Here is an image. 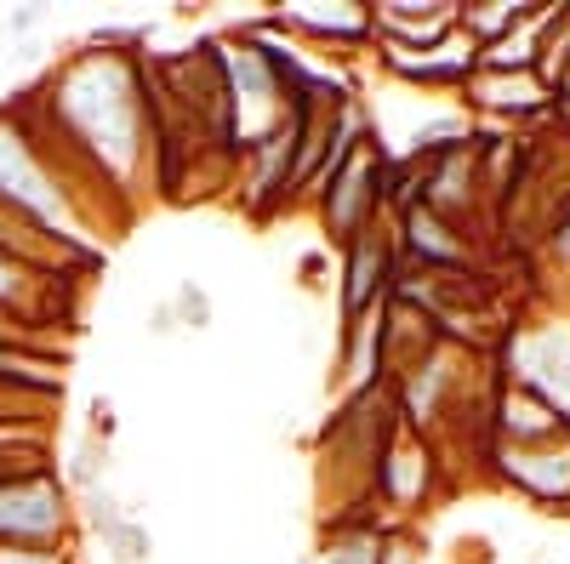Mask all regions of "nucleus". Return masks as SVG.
I'll list each match as a JSON object with an SVG mask.
<instances>
[{
  "label": "nucleus",
  "instance_id": "f257e3e1",
  "mask_svg": "<svg viewBox=\"0 0 570 564\" xmlns=\"http://www.w3.org/2000/svg\"><path fill=\"white\" fill-rule=\"evenodd\" d=\"M80 507L46 456L0 474V547H75Z\"/></svg>",
  "mask_w": 570,
  "mask_h": 564
},
{
  "label": "nucleus",
  "instance_id": "f03ea898",
  "mask_svg": "<svg viewBox=\"0 0 570 564\" xmlns=\"http://www.w3.org/2000/svg\"><path fill=\"white\" fill-rule=\"evenodd\" d=\"M217 63H223V80H228V109H234V155H252L263 149L268 137L285 126V98L263 63L257 46L234 29V34H217Z\"/></svg>",
  "mask_w": 570,
  "mask_h": 564
},
{
  "label": "nucleus",
  "instance_id": "7ed1b4c3",
  "mask_svg": "<svg viewBox=\"0 0 570 564\" xmlns=\"http://www.w3.org/2000/svg\"><path fill=\"white\" fill-rule=\"evenodd\" d=\"M383 171H389V155L371 144H360V155L348 160V171L325 188V195L314 200V211H320V228H325V240L331 246H354L365 228H376L389 211H383Z\"/></svg>",
  "mask_w": 570,
  "mask_h": 564
},
{
  "label": "nucleus",
  "instance_id": "20e7f679",
  "mask_svg": "<svg viewBox=\"0 0 570 564\" xmlns=\"http://www.w3.org/2000/svg\"><path fill=\"white\" fill-rule=\"evenodd\" d=\"M268 18L303 46H325V63H331V46H343V58H348L354 46L376 40L371 0H279Z\"/></svg>",
  "mask_w": 570,
  "mask_h": 564
},
{
  "label": "nucleus",
  "instance_id": "39448f33",
  "mask_svg": "<svg viewBox=\"0 0 570 564\" xmlns=\"http://www.w3.org/2000/svg\"><path fill=\"white\" fill-rule=\"evenodd\" d=\"M394 263H400V246L383 222L365 228L354 246H343V325H360L394 291Z\"/></svg>",
  "mask_w": 570,
  "mask_h": 564
},
{
  "label": "nucleus",
  "instance_id": "423d86ee",
  "mask_svg": "<svg viewBox=\"0 0 570 564\" xmlns=\"http://www.w3.org/2000/svg\"><path fill=\"white\" fill-rule=\"evenodd\" d=\"M63 286H75V279H40V274H29V268H18V263L0 257V314L18 319L23 332H35L40 343H52V337H46V325L75 319V314L63 308V297H58Z\"/></svg>",
  "mask_w": 570,
  "mask_h": 564
},
{
  "label": "nucleus",
  "instance_id": "0eeeda50",
  "mask_svg": "<svg viewBox=\"0 0 570 564\" xmlns=\"http://www.w3.org/2000/svg\"><path fill=\"white\" fill-rule=\"evenodd\" d=\"M80 520L104 536V553H109L115 564H149V553H155L149 525H142L137 507H126L109 485H98V491L80 496Z\"/></svg>",
  "mask_w": 570,
  "mask_h": 564
},
{
  "label": "nucleus",
  "instance_id": "6e6552de",
  "mask_svg": "<svg viewBox=\"0 0 570 564\" xmlns=\"http://www.w3.org/2000/svg\"><path fill=\"white\" fill-rule=\"evenodd\" d=\"M462 91H468L473 103H485V109H497V115H519V120L553 109V98L537 86V75H519V80H513V75H491V69H480Z\"/></svg>",
  "mask_w": 570,
  "mask_h": 564
},
{
  "label": "nucleus",
  "instance_id": "1a4fd4ad",
  "mask_svg": "<svg viewBox=\"0 0 570 564\" xmlns=\"http://www.w3.org/2000/svg\"><path fill=\"white\" fill-rule=\"evenodd\" d=\"M166 314L177 319V332H206L217 308H212V291H206V286H195V279H177V291H171Z\"/></svg>",
  "mask_w": 570,
  "mask_h": 564
},
{
  "label": "nucleus",
  "instance_id": "9d476101",
  "mask_svg": "<svg viewBox=\"0 0 570 564\" xmlns=\"http://www.w3.org/2000/svg\"><path fill=\"white\" fill-rule=\"evenodd\" d=\"M104 474H109V445H104V439H80L75 456H69L63 485L86 496V491H98V485H104Z\"/></svg>",
  "mask_w": 570,
  "mask_h": 564
},
{
  "label": "nucleus",
  "instance_id": "9b49d317",
  "mask_svg": "<svg viewBox=\"0 0 570 564\" xmlns=\"http://www.w3.org/2000/svg\"><path fill=\"white\" fill-rule=\"evenodd\" d=\"M115 428H120V416H115V399L109 394H91V405H86V439H115Z\"/></svg>",
  "mask_w": 570,
  "mask_h": 564
},
{
  "label": "nucleus",
  "instance_id": "f8f14e48",
  "mask_svg": "<svg viewBox=\"0 0 570 564\" xmlns=\"http://www.w3.org/2000/svg\"><path fill=\"white\" fill-rule=\"evenodd\" d=\"M0 564H75V547H0Z\"/></svg>",
  "mask_w": 570,
  "mask_h": 564
},
{
  "label": "nucleus",
  "instance_id": "ddd939ff",
  "mask_svg": "<svg viewBox=\"0 0 570 564\" xmlns=\"http://www.w3.org/2000/svg\"><path fill=\"white\" fill-rule=\"evenodd\" d=\"M376 564H422V553H416V542L405 536V531H383V553H376Z\"/></svg>",
  "mask_w": 570,
  "mask_h": 564
},
{
  "label": "nucleus",
  "instance_id": "4468645a",
  "mask_svg": "<svg viewBox=\"0 0 570 564\" xmlns=\"http://www.w3.org/2000/svg\"><path fill=\"white\" fill-rule=\"evenodd\" d=\"M0 348H46V354H63L58 343H40L35 332H23V325L7 319V314H0Z\"/></svg>",
  "mask_w": 570,
  "mask_h": 564
},
{
  "label": "nucleus",
  "instance_id": "2eb2a0df",
  "mask_svg": "<svg viewBox=\"0 0 570 564\" xmlns=\"http://www.w3.org/2000/svg\"><path fill=\"white\" fill-rule=\"evenodd\" d=\"M40 23H46V7H18V12L7 18V34H12V40H23V34H35Z\"/></svg>",
  "mask_w": 570,
  "mask_h": 564
}]
</instances>
